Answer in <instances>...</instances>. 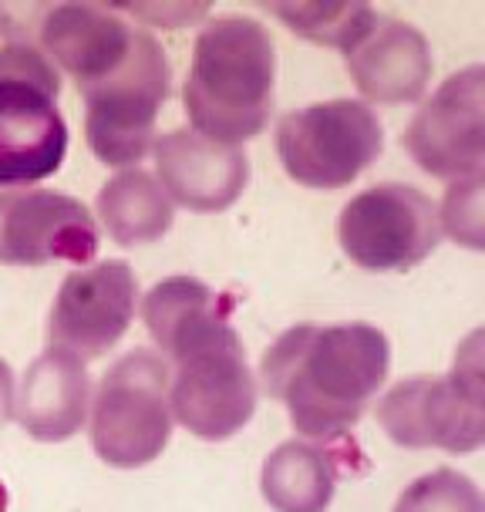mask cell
I'll list each match as a JSON object with an SVG mask.
<instances>
[{"mask_svg": "<svg viewBox=\"0 0 485 512\" xmlns=\"http://www.w3.org/2000/svg\"><path fill=\"white\" fill-rule=\"evenodd\" d=\"M142 320L162 358L176 364L172 422L203 442L243 432L256 411V378L230 324V300L196 277H169L142 297Z\"/></svg>", "mask_w": 485, "mask_h": 512, "instance_id": "cell-1", "label": "cell"}, {"mask_svg": "<svg viewBox=\"0 0 485 512\" xmlns=\"http://www.w3.org/2000/svg\"><path fill=\"white\" fill-rule=\"evenodd\" d=\"M388 368L391 344L374 324H297L263 354L260 378L300 435L337 442L364 418Z\"/></svg>", "mask_w": 485, "mask_h": 512, "instance_id": "cell-2", "label": "cell"}, {"mask_svg": "<svg viewBox=\"0 0 485 512\" xmlns=\"http://www.w3.org/2000/svg\"><path fill=\"white\" fill-rule=\"evenodd\" d=\"M273 91L277 48L267 27L240 14L206 21L192 44L189 75L182 85L192 132L240 149L267 128Z\"/></svg>", "mask_w": 485, "mask_h": 512, "instance_id": "cell-3", "label": "cell"}, {"mask_svg": "<svg viewBox=\"0 0 485 512\" xmlns=\"http://www.w3.org/2000/svg\"><path fill=\"white\" fill-rule=\"evenodd\" d=\"M61 75L34 44L0 48V186H31L54 176L68 155Z\"/></svg>", "mask_w": 485, "mask_h": 512, "instance_id": "cell-4", "label": "cell"}, {"mask_svg": "<svg viewBox=\"0 0 485 512\" xmlns=\"http://www.w3.org/2000/svg\"><path fill=\"white\" fill-rule=\"evenodd\" d=\"M482 334L462 344L455 368L442 378L398 381L378 401V422L401 448H442L452 455L479 452L485 442Z\"/></svg>", "mask_w": 485, "mask_h": 512, "instance_id": "cell-5", "label": "cell"}, {"mask_svg": "<svg viewBox=\"0 0 485 512\" xmlns=\"http://www.w3.org/2000/svg\"><path fill=\"white\" fill-rule=\"evenodd\" d=\"M169 58L162 44L139 27L128 58L108 78L81 88L85 139L95 159L112 169H135L155 145V122L169 102Z\"/></svg>", "mask_w": 485, "mask_h": 512, "instance_id": "cell-6", "label": "cell"}, {"mask_svg": "<svg viewBox=\"0 0 485 512\" xmlns=\"http://www.w3.org/2000/svg\"><path fill=\"white\" fill-rule=\"evenodd\" d=\"M172 438L169 361L135 347L105 371L91 398V445L112 469H142Z\"/></svg>", "mask_w": 485, "mask_h": 512, "instance_id": "cell-7", "label": "cell"}, {"mask_svg": "<svg viewBox=\"0 0 485 512\" xmlns=\"http://www.w3.org/2000/svg\"><path fill=\"white\" fill-rule=\"evenodd\" d=\"M384 149V128L368 102L334 98L297 112L277 125L283 172L307 189H344L364 176Z\"/></svg>", "mask_w": 485, "mask_h": 512, "instance_id": "cell-8", "label": "cell"}, {"mask_svg": "<svg viewBox=\"0 0 485 512\" xmlns=\"http://www.w3.org/2000/svg\"><path fill=\"white\" fill-rule=\"evenodd\" d=\"M337 240L351 263L371 273H405L435 253L438 206L408 182H378L344 203Z\"/></svg>", "mask_w": 485, "mask_h": 512, "instance_id": "cell-9", "label": "cell"}, {"mask_svg": "<svg viewBox=\"0 0 485 512\" xmlns=\"http://www.w3.org/2000/svg\"><path fill=\"white\" fill-rule=\"evenodd\" d=\"M485 71L482 64L448 75L418 108L405 132V149L432 179L459 182L482 176L485 162Z\"/></svg>", "mask_w": 485, "mask_h": 512, "instance_id": "cell-10", "label": "cell"}, {"mask_svg": "<svg viewBox=\"0 0 485 512\" xmlns=\"http://www.w3.org/2000/svg\"><path fill=\"white\" fill-rule=\"evenodd\" d=\"M139 280L125 260H105L68 273L48 317V344L81 361L105 358L135 320Z\"/></svg>", "mask_w": 485, "mask_h": 512, "instance_id": "cell-11", "label": "cell"}, {"mask_svg": "<svg viewBox=\"0 0 485 512\" xmlns=\"http://www.w3.org/2000/svg\"><path fill=\"white\" fill-rule=\"evenodd\" d=\"M98 253V226L88 206L54 189L0 192V263L7 267H88Z\"/></svg>", "mask_w": 485, "mask_h": 512, "instance_id": "cell-12", "label": "cell"}, {"mask_svg": "<svg viewBox=\"0 0 485 512\" xmlns=\"http://www.w3.org/2000/svg\"><path fill=\"white\" fill-rule=\"evenodd\" d=\"M139 27L125 24L115 11L95 4L34 7L27 44L48 54L54 68L68 71L78 91L108 78L128 58Z\"/></svg>", "mask_w": 485, "mask_h": 512, "instance_id": "cell-13", "label": "cell"}, {"mask_svg": "<svg viewBox=\"0 0 485 512\" xmlns=\"http://www.w3.org/2000/svg\"><path fill=\"white\" fill-rule=\"evenodd\" d=\"M155 179L172 203L192 213H219L243 196L250 182V159L243 149L209 142L192 128H172L152 145Z\"/></svg>", "mask_w": 485, "mask_h": 512, "instance_id": "cell-14", "label": "cell"}, {"mask_svg": "<svg viewBox=\"0 0 485 512\" xmlns=\"http://www.w3.org/2000/svg\"><path fill=\"white\" fill-rule=\"evenodd\" d=\"M344 54V68L368 102L408 105L428 91L435 61L415 24L378 14L368 31Z\"/></svg>", "mask_w": 485, "mask_h": 512, "instance_id": "cell-15", "label": "cell"}, {"mask_svg": "<svg viewBox=\"0 0 485 512\" xmlns=\"http://www.w3.org/2000/svg\"><path fill=\"white\" fill-rule=\"evenodd\" d=\"M91 378L85 361L71 351L48 347L31 361L14 401V418L38 442H68L88 422Z\"/></svg>", "mask_w": 485, "mask_h": 512, "instance_id": "cell-16", "label": "cell"}, {"mask_svg": "<svg viewBox=\"0 0 485 512\" xmlns=\"http://www.w3.org/2000/svg\"><path fill=\"white\" fill-rule=\"evenodd\" d=\"M98 219L118 246H145L172 230V199L145 169H122L98 189Z\"/></svg>", "mask_w": 485, "mask_h": 512, "instance_id": "cell-17", "label": "cell"}, {"mask_svg": "<svg viewBox=\"0 0 485 512\" xmlns=\"http://www.w3.org/2000/svg\"><path fill=\"white\" fill-rule=\"evenodd\" d=\"M263 499L273 512H324L337 489V465L314 442H283L260 472Z\"/></svg>", "mask_w": 485, "mask_h": 512, "instance_id": "cell-18", "label": "cell"}, {"mask_svg": "<svg viewBox=\"0 0 485 512\" xmlns=\"http://www.w3.org/2000/svg\"><path fill=\"white\" fill-rule=\"evenodd\" d=\"M273 17H280L300 38L347 51L368 27L378 21V11L368 4H273Z\"/></svg>", "mask_w": 485, "mask_h": 512, "instance_id": "cell-19", "label": "cell"}, {"mask_svg": "<svg viewBox=\"0 0 485 512\" xmlns=\"http://www.w3.org/2000/svg\"><path fill=\"white\" fill-rule=\"evenodd\" d=\"M395 512H485L482 492L469 475L435 469L401 492Z\"/></svg>", "mask_w": 485, "mask_h": 512, "instance_id": "cell-20", "label": "cell"}, {"mask_svg": "<svg viewBox=\"0 0 485 512\" xmlns=\"http://www.w3.org/2000/svg\"><path fill=\"white\" fill-rule=\"evenodd\" d=\"M482 176L452 182L445 192V203L438 209V230H445L455 243L482 250L485 246V223H482Z\"/></svg>", "mask_w": 485, "mask_h": 512, "instance_id": "cell-21", "label": "cell"}, {"mask_svg": "<svg viewBox=\"0 0 485 512\" xmlns=\"http://www.w3.org/2000/svg\"><path fill=\"white\" fill-rule=\"evenodd\" d=\"M14 401H17L14 371H11V364L0 358V428H4L14 418Z\"/></svg>", "mask_w": 485, "mask_h": 512, "instance_id": "cell-22", "label": "cell"}, {"mask_svg": "<svg viewBox=\"0 0 485 512\" xmlns=\"http://www.w3.org/2000/svg\"><path fill=\"white\" fill-rule=\"evenodd\" d=\"M0 512H7V489H4V482H0Z\"/></svg>", "mask_w": 485, "mask_h": 512, "instance_id": "cell-23", "label": "cell"}]
</instances>
